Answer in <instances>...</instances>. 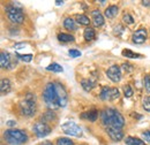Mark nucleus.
Returning a JSON list of instances; mask_svg holds the SVG:
<instances>
[{
	"instance_id": "1",
	"label": "nucleus",
	"mask_w": 150,
	"mask_h": 145,
	"mask_svg": "<svg viewBox=\"0 0 150 145\" xmlns=\"http://www.w3.org/2000/svg\"><path fill=\"white\" fill-rule=\"evenodd\" d=\"M43 99L50 109L65 107L68 103V96L64 85L59 82H50L43 91Z\"/></svg>"
},
{
	"instance_id": "2",
	"label": "nucleus",
	"mask_w": 150,
	"mask_h": 145,
	"mask_svg": "<svg viewBox=\"0 0 150 145\" xmlns=\"http://www.w3.org/2000/svg\"><path fill=\"white\" fill-rule=\"evenodd\" d=\"M100 120L106 128L121 129L125 126V119L120 112L114 108H105L100 113Z\"/></svg>"
},
{
	"instance_id": "3",
	"label": "nucleus",
	"mask_w": 150,
	"mask_h": 145,
	"mask_svg": "<svg viewBox=\"0 0 150 145\" xmlns=\"http://www.w3.org/2000/svg\"><path fill=\"white\" fill-rule=\"evenodd\" d=\"M5 141L11 145H22L28 141V136L23 130L20 129H8L4 132Z\"/></svg>"
},
{
	"instance_id": "4",
	"label": "nucleus",
	"mask_w": 150,
	"mask_h": 145,
	"mask_svg": "<svg viewBox=\"0 0 150 145\" xmlns=\"http://www.w3.org/2000/svg\"><path fill=\"white\" fill-rule=\"evenodd\" d=\"M20 112L24 116H33L36 113V96L28 93L20 103Z\"/></svg>"
},
{
	"instance_id": "5",
	"label": "nucleus",
	"mask_w": 150,
	"mask_h": 145,
	"mask_svg": "<svg viewBox=\"0 0 150 145\" xmlns=\"http://www.w3.org/2000/svg\"><path fill=\"white\" fill-rule=\"evenodd\" d=\"M6 14L13 23H16V24H21L24 20L23 11L15 7V6H7L6 7Z\"/></svg>"
},
{
	"instance_id": "6",
	"label": "nucleus",
	"mask_w": 150,
	"mask_h": 145,
	"mask_svg": "<svg viewBox=\"0 0 150 145\" xmlns=\"http://www.w3.org/2000/svg\"><path fill=\"white\" fill-rule=\"evenodd\" d=\"M61 129L65 134L74 137H81L82 136V129L79 127L75 122H65L61 125Z\"/></svg>"
},
{
	"instance_id": "7",
	"label": "nucleus",
	"mask_w": 150,
	"mask_h": 145,
	"mask_svg": "<svg viewBox=\"0 0 150 145\" xmlns=\"http://www.w3.org/2000/svg\"><path fill=\"white\" fill-rule=\"evenodd\" d=\"M120 96V92L117 88H110V87H104L100 93H99V98L102 100H115L118 99Z\"/></svg>"
},
{
	"instance_id": "8",
	"label": "nucleus",
	"mask_w": 150,
	"mask_h": 145,
	"mask_svg": "<svg viewBox=\"0 0 150 145\" xmlns=\"http://www.w3.org/2000/svg\"><path fill=\"white\" fill-rule=\"evenodd\" d=\"M33 130H34V132L36 134V136L39 137V138L47 136V135L51 134V131H52L51 127H50L49 125H46L45 122H37V123H35L34 127H33Z\"/></svg>"
},
{
	"instance_id": "9",
	"label": "nucleus",
	"mask_w": 150,
	"mask_h": 145,
	"mask_svg": "<svg viewBox=\"0 0 150 145\" xmlns=\"http://www.w3.org/2000/svg\"><path fill=\"white\" fill-rule=\"evenodd\" d=\"M14 65H16V62L13 61L11 54L5 52V51H1V53H0V66H1V68L12 69L14 67Z\"/></svg>"
},
{
	"instance_id": "10",
	"label": "nucleus",
	"mask_w": 150,
	"mask_h": 145,
	"mask_svg": "<svg viewBox=\"0 0 150 145\" xmlns=\"http://www.w3.org/2000/svg\"><path fill=\"white\" fill-rule=\"evenodd\" d=\"M106 75H108V77H109L112 82L117 83V82H119V81L121 80V69H120L119 66L113 65V66H111V67L106 70Z\"/></svg>"
},
{
	"instance_id": "11",
	"label": "nucleus",
	"mask_w": 150,
	"mask_h": 145,
	"mask_svg": "<svg viewBox=\"0 0 150 145\" xmlns=\"http://www.w3.org/2000/svg\"><path fill=\"white\" fill-rule=\"evenodd\" d=\"M147 36H148L147 35V30L144 28H141V29H137L133 34L132 39H133V42L135 44H143L146 42V39H147Z\"/></svg>"
},
{
	"instance_id": "12",
	"label": "nucleus",
	"mask_w": 150,
	"mask_h": 145,
	"mask_svg": "<svg viewBox=\"0 0 150 145\" xmlns=\"http://www.w3.org/2000/svg\"><path fill=\"white\" fill-rule=\"evenodd\" d=\"M110 138L114 142H119L124 138V132L121 131V129H115V128H108L106 129Z\"/></svg>"
},
{
	"instance_id": "13",
	"label": "nucleus",
	"mask_w": 150,
	"mask_h": 145,
	"mask_svg": "<svg viewBox=\"0 0 150 145\" xmlns=\"http://www.w3.org/2000/svg\"><path fill=\"white\" fill-rule=\"evenodd\" d=\"M91 16H93V22H94L95 27H102L104 24V18L98 9H95L91 12Z\"/></svg>"
},
{
	"instance_id": "14",
	"label": "nucleus",
	"mask_w": 150,
	"mask_h": 145,
	"mask_svg": "<svg viewBox=\"0 0 150 145\" xmlns=\"http://www.w3.org/2000/svg\"><path fill=\"white\" fill-rule=\"evenodd\" d=\"M118 12H119V7H118L117 5H111V6H109V7L105 9L104 14H105V16L108 18H112L118 14Z\"/></svg>"
},
{
	"instance_id": "15",
	"label": "nucleus",
	"mask_w": 150,
	"mask_h": 145,
	"mask_svg": "<svg viewBox=\"0 0 150 145\" xmlns=\"http://www.w3.org/2000/svg\"><path fill=\"white\" fill-rule=\"evenodd\" d=\"M81 118L82 119H87V120L94 122V121L97 120V118H98V112L96 109H91V111H89L87 113H82L81 114Z\"/></svg>"
},
{
	"instance_id": "16",
	"label": "nucleus",
	"mask_w": 150,
	"mask_h": 145,
	"mask_svg": "<svg viewBox=\"0 0 150 145\" xmlns=\"http://www.w3.org/2000/svg\"><path fill=\"white\" fill-rule=\"evenodd\" d=\"M64 27H65V29H67L69 31H74L77 29V25L72 18H66L64 20Z\"/></svg>"
},
{
	"instance_id": "17",
	"label": "nucleus",
	"mask_w": 150,
	"mask_h": 145,
	"mask_svg": "<svg viewBox=\"0 0 150 145\" xmlns=\"http://www.w3.org/2000/svg\"><path fill=\"white\" fill-rule=\"evenodd\" d=\"M81 85L86 91H90L95 87V81L91 78H83L81 80Z\"/></svg>"
},
{
	"instance_id": "18",
	"label": "nucleus",
	"mask_w": 150,
	"mask_h": 145,
	"mask_svg": "<svg viewBox=\"0 0 150 145\" xmlns=\"http://www.w3.org/2000/svg\"><path fill=\"white\" fill-rule=\"evenodd\" d=\"M0 91L2 94H6L11 91V82L8 78H2L1 80V85H0Z\"/></svg>"
},
{
	"instance_id": "19",
	"label": "nucleus",
	"mask_w": 150,
	"mask_h": 145,
	"mask_svg": "<svg viewBox=\"0 0 150 145\" xmlns=\"http://www.w3.org/2000/svg\"><path fill=\"white\" fill-rule=\"evenodd\" d=\"M125 143L127 145H146V143L143 141H141L140 138L136 137H126L125 138Z\"/></svg>"
},
{
	"instance_id": "20",
	"label": "nucleus",
	"mask_w": 150,
	"mask_h": 145,
	"mask_svg": "<svg viewBox=\"0 0 150 145\" xmlns=\"http://www.w3.org/2000/svg\"><path fill=\"white\" fill-rule=\"evenodd\" d=\"M58 40L61 43H73L75 40L74 36L68 35V34H59L58 35Z\"/></svg>"
},
{
	"instance_id": "21",
	"label": "nucleus",
	"mask_w": 150,
	"mask_h": 145,
	"mask_svg": "<svg viewBox=\"0 0 150 145\" xmlns=\"http://www.w3.org/2000/svg\"><path fill=\"white\" fill-rule=\"evenodd\" d=\"M75 20H76V23H80L82 25H89L90 24V20L88 16L83 15V14H80V15H76L75 16Z\"/></svg>"
},
{
	"instance_id": "22",
	"label": "nucleus",
	"mask_w": 150,
	"mask_h": 145,
	"mask_svg": "<svg viewBox=\"0 0 150 145\" xmlns=\"http://www.w3.org/2000/svg\"><path fill=\"white\" fill-rule=\"evenodd\" d=\"M83 36H84V39H86L87 42H90V40L95 39L96 32H95V30L93 29V28H87V29L84 30V34H83Z\"/></svg>"
},
{
	"instance_id": "23",
	"label": "nucleus",
	"mask_w": 150,
	"mask_h": 145,
	"mask_svg": "<svg viewBox=\"0 0 150 145\" xmlns=\"http://www.w3.org/2000/svg\"><path fill=\"white\" fill-rule=\"evenodd\" d=\"M46 69H47L49 72H64V68H62L60 65H58V63H51L50 66H47V67H46Z\"/></svg>"
},
{
	"instance_id": "24",
	"label": "nucleus",
	"mask_w": 150,
	"mask_h": 145,
	"mask_svg": "<svg viewBox=\"0 0 150 145\" xmlns=\"http://www.w3.org/2000/svg\"><path fill=\"white\" fill-rule=\"evenodd\" d=\"M57 145H73V141L67 137H61L57 139Z\"/></svg>"
},
{
	"instance_id": "25",
	"label": "nucleus",
	"mask_w": 150,
	"mask_h": 145,
	"mask_svg": "<svg viewBox=\"0 0 150 145\" xmlns=\"http://www.w3.org/2000/svg\"><path fill=\"white\" fill-rule=\"evenodd\" d=\"M121 54L124 55V56H126V58H132V59H135V58H140L141 56V55L137 54V53L132 52L131 50H124Z\"/></svg>"
},
{
	"instance_id": "26",
	"label": "nucleus",
	"mask_w": 150,
	"mask_h": 145,
	"mask_svg": "<svg viewBox=\"0 0 150 145\" xmlns=\"http://www.w3.org/2000/svg\"><path fill=\"white\" fill-rule=\"evenodd\" d=\"M16 56H18V59L20 60H22V61H25V62H30L31 60H33V54H19V53H16Z\"/></svg>"
},
{
	"instance_id": "27",
	"label": "nucleus",
	"mask_w": 150,
	"mask_h": 145,
	"mask_svg": "<svg viewBox=\"0 0 150 145\" xmlns=\"http://www.w3.org/2000/svg\"><path fill=\"white\" fill-rule=\"evenodd\" d=\"M143 84H144V88L146 91L150 93V75H146L144 78H143Z\"/></svg>"
},
{
	"instance_id": "28",
	"label": "nucleus",
	"mask_w": 150,
	"mask_h": 145,
	"mask_svg": "<svg viewBox=\"0 0 150 145\" xmlns=\"http://www.w3.org/2000/svg\"><path fill=\"white\" fill-rule=\"evenodd\" d=\"M124 93H125L126 98H131L133 96V89H132L131 85H125L124 87Z\"/></svg>"
},
{
	"instance_id": "29",
	"label": "nucleus",
	"mask_w": 150,
	"mask_h": 145,
	"mask_svg": "<svg viewBox=\"0 0 150 145\" xmlns=\"http://www.w3.org/2000/svg\"><path fill=\"white\" fill-rule=\"evenodd\" d=\"M122 21H124L126 24H133V23H134V18H132V15L131 14H128V13H126V14L124 15Z\"/></svg>"
},
{
	"instance_id": "30",
	"label": "nucleus",
	"mask_w": 150,
	"mask_h": 145,
	"mask_svg": "<svg viewBox=\"0 0 150 145\" xmlns=\"http://www.w3.org/2000/svg\"><path fill=\"white\" fill-rule=\"evenodd\" d=\"M142 105H143V108L146 109L147 112H150V97H146L143 99Z\"/></svg>"
},
{
	"instance_id": "31",
	"label": "nucleus",
	"mask_w": 150,
	"mask_h": 145,
	"mask_svg": "<svg viewBox=\"0 0 150 145\" xmlns=\"http://www.w3.org/2000/svg\"><path fill=\"white\" fill-rule=\"evenodd\" d=\"M68 54H69V56H72V58H77V56H81V52L79 50L72 49V50H69Z\"/></svg>"
},
{
	"instance_id": "32",
	"label": "nucleus",
	"mask_w": 150,
	"mask_h": 145,
	"mask_svg": "<svg viewBox=\"0 0 150 145\" xmlns=\"http://www.w3.org/2000/svg\"><path fill=\"white\" fill-rule=\"evenodd\" d=\"M142 137H143V139H144L146 142L150 143V130L143 131V132H142Z\"/></svg>"
},
{
	"instance_id": "33",
	"label": "nucleus",
	"mask_w": 150,
	"mask_h": 145,
	"mask_svg": "<svg viewBox=\"0 0 150 145\" xmlns=\"http://www.w3.org/2000/svg\"><path fill=\"white\" fill-rule=\"evenodd\" d=\"M43 119L45 120V119H49V120H52V119H54V114L50 111V112H46L45 114H44V116H43Z\"/></svg>"
},
{
	"instance_id": "34",
	"label": "nucleus",
	"mask_w": 150,
	"mask_h": 145,
	"mask_svg": "<svg viewBox=\"0 0 150 145\" xmlns=\"http://www.w3.org/2000/svg\"><path fill=\"white\" fill-rule=\"evenodd\" d=\"M121 67H122L125 70H127V72H132V70H133V66H131L129 63H124Z\"/></svg>"
},
{
	"instance_id": "35",
	"label": "nucleus",
	"mask_w": 150,
	"mask_h": 145,
	"mask_svg": "<svg viewBox=\"0 0 150 145\" xmlns=\"http://www.w3.org/2000/svg\"><path fill=\"white\" fill-rule=\"evenodd\" d=\"M7 126L8 127H14V126H16V122L15 121H7Z\"/></svg>"
},
{
	"instance_id": "36",
	"label": "nucleus",
	"mask_w": 150,
	"mask_h": 145,
	"mask_svg": "<svg viewBox=\"0 0 150 145\" xmlns=\"http://www.w3.org/2000/svg\"><path fill=\"white\" fill-rule=\"evenodd\" d=\"M142 5H143V6H146V7H149L150 1H148V0H143V1H142Z\"/></svg>"
},
{
	"instance_id": "37",
	"label": "nucleus",
	"mask_w": 150,
	"mask_h": 145,
	"mask_svg": "<svg viewBox=\"0 0 150 145\" xmlns=\"http://www.w3.org/2000/svg\"><path fill=\"white\" fill-rule=\"evenodd\" d=\"M40 145H53V143H51L50 141H46V142H43Z\"/></svg>"
},
{
	"instance_id": "38",
	"label": "nucleus",
	"mask_w": 150,
	"mask_h": 145,
	"mask_svg": "<svg viewBox=\"0 0 150 145\" xmlns=\"http://www.w3.org/2000/svg\"><path fill=\"white\" fill-rule=\"evenodd\" d=\"M22 46H25V45H24V44H19V45H15V47H16V49H19V47H22Z\"/></svg>"
},
{
	"instance_id": "39",
	"label": "nucleus",
	"mask_w": 150,
	"mask_h": 145,
	"mask_svg": "<svg viewBox=\"0 0 150 145\" xmlns=\"http://www.w3.org/2000/svg\"><path fill=\"white\" fill-rule=\"evenodd\" d=\"M56 4L58 5V6H60V5H62V4H64V1H56Z\"/></svg>"
}]
</instances>
